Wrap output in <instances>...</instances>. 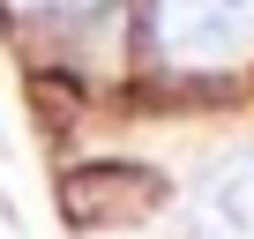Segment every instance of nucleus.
<instances>
[{
  "mask_svg": "<svg viewBox=\"0 0 254 239\" xmlns=\"http://www.w3.org/2000/svg\"><path fill=\"white\" fill-rule=\"evenodd\" d=\"M157 202H165V179L142 165H97V172L67 179V217H82V224H135Z\"/></svg>",
  "mask_w": 254,
  "mask_h": 239,
  "instance_id": "f257e3e1",
  "label": "nucleus"
},
{
  "mask_svg": "<svg viewBox=\"0 0 254 239\" xmlns=\"http://www.w3.org/2000/svg\"><path fill=\"white\" fill-rule=\"evenodd\" d=\"M247 15H254V0H165V30L180 53H217Z\"/></svg>",
  "mask_w": 254,
  "mask_h": 239,
  "instance_id": "f03ea898",
  "label": "nucleus"
}]
</instances>
